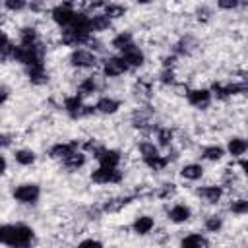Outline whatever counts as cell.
Here are the masks:
<instances>
[{"label":"cell","instance_id":"cell-1","mask_svg":"<svg viewBox=\"0 0 248 248\" xmlns=\"http://www.w3.org/2000/svg\"><path fill=\"white\" fill-rule=\"evenodd\" d=\"M35 231L27 223H6L0 225V242L6 246H29Z\"/></svg>","mask_w":248,"mask_h":248},{"label":"cell","instance_id":"cell-2","mask_svg":"<svg viewBox=\"0 0 248 248\" xmlns=\"http://www.w3.org/2000/svg\"><path fill=\"white\" fill-rule=\"evenodd\" d=\"M66 62L72 70H97L99 68V56L89 48H72Z\"/></svg>","mask_w":248,"mask_h":248},{"label":"cell","instance_id":"cell-3","mask_svg":"<svg viewBox=\"0 0 248 248\" xmlns=\"http://www.w3.org/2000/svg\"><path fill=\"white\" fill-rule=\"evenodd\" d=\"M124 170H120L118 167H97L89 172V180L93 184H101V186H118L124 182Z\"/></svg>","mask_w":248,"mask_h":248},{"label":"cell","instance_id":"cell-4","mask_svg":"<svg viewBox=\"0 0 248 248\" xmlns=\"http://www.w3.org/2000/svg\"><path fill=\"white\" fill-rule=\"evenodd\" d=\"M194 194L203 205H209V207H217L225 200V188L219 182H211V184L200 186V188L194 190Z\"/></svg>","mask_w":248,"mask_h":248},{"label":"cell","instance_id":"cell-5","mask_svg":"<svg viewBox=\"0 0 248 248\" xmlns=\"http://www.w3.org/2000/svg\"><path fill=\"white\" fill-rule=\"evenodd\" d=\"M12 198L23 205H35L41 198V186L37 182H21L12 190Z\"/></svg>","mask_w":248,"mask_h":248},{"label":"cell","instance_id":"cell-6","mask_svg":"<svg viewBox=\"0 0 248 248\" xmlns=\"http://www.w3.org/2000/svg\"><path fill=\"white\" fill-rule=\"evenodd\" d=\"M48 14H50V21H52L56 27L64 29V27H70V25L74 23V19H76V16H78V10H74L68 2H60V4L52 6Z\"/></svg>","mask_w":248,"mask_h":248},{"label":"cell","instance_id":"cell-7","mask_svg":"<svg viewBox=\"0 0 248 248\" xmlns=\"http://www.w3.org/2000/svg\"><path fill=\"white\" fill-rule=\"evenodd\" d=\"M99 70L107 79H118L130 68L126 66V62L120 56H105L103 60H99Z\"/></svg>","mask_w":248,"mask_h":248},{"label":"cell","instance_id":"cell-8","mask_svg":"<svg viewBox=\"0 0 248 248\" xmlns=\"http://www.w3.org/2000/svg\"><path fill=\"white\" fill-rule=\"evenodd\" d=\"M25 68V78L31 85L35 87H43V85H48L50 83V70L46 68V60L43 62H33L29 66H23Z\"/></svg>","mask_w":248,"mask_h":248},{"label":"cell","instance_id":"cell-9","mask_svg":"<svg viewBox=\"0 0 248 248\" xmlns=\"http://www.w3.org/2000/svg\"><path fill=\"white\" fill-rule=\"evenodd\" d=\"M184 99H186V103H188L190 107H194L196 110H202V112H203V110H207V108L211 107V103H213V97H211L209 89H207V87H203V85L190 87Z\"/></svg>","mask_w":248,"mask_h":248},{"label":"cell","instance_id":"cell-10","mask_svg":"<svg viewBox=\"0 0 248 248\" xmlns=\"http://www.w3.org/2000/svg\"><path fill=\"white\" fill-rule=\"evenodd\" d=\"M83 99L78 95V93H72V95H66L62 97V110L66 112V116L70 120H81L83 118Z\"/></svg>","mask_w":248,"mask_h":248},{"label":"cell","instance_id":"cell-11","mask_svg":"<svg viewBox=\"0 0 248 248\" xmlns=\"http://www.w3.org/2000/svg\"><path fill=\"white\" fill-rule=\"evenodd\" d=\"M91 157H95L101 167H120V163H122V159H124L120 149H116V147H107V145H101Z\"/></svg>","mask_w":248,"mask_h":248},{"label":"cell","instance_id":"cell-12","mask_svg":"<svg viewBox=\"0 0 248 248\" xmlns=\"http://www.w3.org/2000/svg\"><path fill=\"white\" fill-rule=\"evenodd\" d=\"M81 141L79 140H72V141H56L48 147V159L50 161H62L64 157H68L70 153H74L76 149H79Z\"/></svg>","mask_w":248,"mask_h":248},{"label":"cell","instance_id":"cell-13","mask_svg":"<svg viewBox=\"0 0 248 248\" xmlns=\"http://www.w3.org/2000/svg\"><path fill=\"white\" fill-rule=\"evenodd\" d=\"M122 107V99H116L112 95H103L95 103V112L101 116H114Z\"/></svg>","mask_w":248,"mask_h":248},{"label":"cell","instance_id":"cell-14","mask_svg":"<svg viewBox=\"0 0 248 248\" xmlns=\"http://www.w3.org/2000/svg\"><path fill=\"white\" fill-rule=\"evenodd\" d=\"M120 58L126 62L128 68H141V66H145V52L136 43H132L128 48H124L120 52Z\"/></svg>","mask_w":248,"mask_h":248},{"label":"cell","instance_id":"cell-15","mask_svg":"<svg viewBox=\"0 0 248 248\" xmlns=\"http://www.w3.org/2000/svg\"><path fill=\"white\" fill-rule=\"evenodd\" d=\"M246 149H248V141H246L244 134H234L232 132V136L227 140V147H225V151L231 155V159L242 157L246 153Z\"/></svg>","mask_w":248,"mask_h":248},{"label":"cell","instance_id":"cell-16","mask_svg":"<svg viewBox=\"0 0 248 248\" xmlns=\"http://www.w3.org/2000/svg\"><path fill=\"white\" fill-rule=\"evenodd\" d=\"M17 41H19L17 45H25V46L39 43L41 41V33L37 29V25L35 23H23V25H19L17 27Z\"/></svg>","mask_w":248,"mask_h":248},{"label":"cell","instance_id":"cell-17","mask_svg":"<svg viewBox=\"0 0 248 248\" xmlns=\"http://www.w3.org/2000/svg\"><path fill=\"white\" fill-rule=\"evenodd\" d=\"M167 219L174 225H182V223H188L192 219V209L190 205L186 203H174L172 207L167 209Z\"/></svg>","mask_w":248,"mask_h":248},{"label":"cell","instance_id":"cell-18","mask_svg":"<svg viewBox=\"0 0 248 248\" xmlns=\"http://www.w3.org/2000/svg\"><path fill=\"white\" fill-rule=\"evenodd\" d=\"M87 163V153H83L81 149H76L74 153H70L68 157H64L60 161V165L68 170V172H78L81 167H85Z\"/></svg>","mask_w":248,"mask_h":248},{"label":"cell","instance_id":"cell-19","mask_svg":"<svg viewBox=\"0 0 248 248\" xmlns=\"http://www.w3.org/2000/svg\"><path fill=\"white\" fill-rule=\"evenodd\" d=\"M130 229H132L134 234L145 236V234L153 232V229H155V219H153V215H138V217L132 221Z\"/></svg>","mask_w":248,"mask_h":248},{"label":"cell","instance_id":"cell-20","mask_svg":"<svg viewBox=\"0 0 248 248\" xmlns=\"http://www.w3.org/2000/svg\"><path fill=\"white\" fill-rule=\"evenodd\" d=\"M153 136H155L159 147H170V145H174L176 130H174L172 126H159V124H155Z\"/></svg>","mask_w":248,"mask_h":248},{"label":"cell","instance_id":"cell-21","mask_svg":"<svg viewBox=\"0 0 248 248\" xmlns=\"http://www.w3.org/2000/svg\"><path fill=\"white\" fill-rule=\"evenodd\" d=\"M178 174L186 182H198L200 178L205 176V167L202 163H186V165H182Z\"/></svg>","mask_w":248,"mask_h":248},{"label":"cell","instance_id":"cell-22","mask_svg":"<svg viewBox=\"0 0 248 248\" xmlns=\"http://www.w3.org/2000/svg\"><path fill=\"white\" fill-rule=\"evenodd\" d=\"M203 161H209V163H221L225 159V147L219 145V143H209V145H203L200 147V155Z\"/></svg>","mask_w":248,"mask_h":248},{"label":"cell","instance_id":"cell-23","mask_svg":"<svg viewBox=\"0 0 248 248\" xmlns=\"http://www.w3.org/2000/svg\"><path fill=\"white\" fill-rule=\"evenodd\" d=\"M176 194H178V184L172 182V180H165V182H161L159 186L153 188V198H157L161 202L172 200Z\"/></svg>","mask_w":248,"mask_h":248},{"label":"cell","instance_id":"cell-24","mask_svg":"<svg viewBox=\"0 0 248 248\" xmlns=\"http://www.w3.org/2000/svg\"><path fill=\"white\" fill-rule=\"evenodd\" d=\"M225 209H227L231 215L244 217V215L248 213V200H246V196H234V198H229Z\"/></svg>","mask_w":248,"mask_h":248},{"label":"cell","instance_id":"cell-25","mask_svg":"<svg viewBox=\"0 0 248 248\" xmlns=\"http://www.w3.org/2000/svg\"><path fill=\"white\" fill-rule=\"evenodd\" d=\"M14 161L19 167H33L37 163V151L31 147H17L14 151Z\"/></svg>","mask_w":248,"mask_h":248},{"label":"cell","instance_id":"cell-26","mask_svg":"<svg viewBox=\"0 0 248 248\" xmlns=\"http://www.w3.org/2000/svg\"><path fill=\"white\" fill-rule=\"evenodd\" d=\"M89 23H91V33H105V31H110L112 27V21L103 14V12H97V14H91L89 16Z\"/></svg>","mask_w":248,"mask_h":248},{"label":"cell","instance_id":"cell-27","mask_svg":"<svg viewBox=\"0 0 248 248\" xmlns=\"http://www.w3.org/2000/svg\"><path fill=\"white\" fill-rule=\"evenodd\" d=\"M225 227V217L221 213H209L205 215L203 219V229L209 232V234H219Z\"/></svg>","mask_w":248,"mask_h":248},{"label":"cell","instance_id":"cell-28","mask_svg":"<svg viewBox=\"0 0 248 248\" xmlns=\"http://www.w3.org/2000/svg\"><path fill=\"white\" fill-rule=\"evenodd\" d=\"M209 244H211L209 238L203 236L202 232H190L180 238V246H184V248H205Z\"/></svg>","mask_w":248,"mask_h":248},{"label":"cell","instance_id":"cell-29","mask_svg":"<svg viewBox=\"0 0 248 248\" xmlns=\"http://www.w3.org/2000/svg\"><path fill=\"white\" fill-rule=\"evenodd\" d=\"M213 17H215V14H213V10H211L207 4H198V6L194 8V12H192V19H194L196 23H200V25L211 23Z\"/></svg>","mask_w":248,"mask_h":248},{"label":"cell","instance_id":"cell-30","mask_svg":"<svg viewBox=\"0 0 248 248\" xmlns=\"http://www.w3.org/2000/svg\"><path fill=\"white\" fill-rule=\"evenodd\" d=\"M132 43H136L134 33H130V31H118V33L110 39V48H114V50L122 52V50H124V48H128Z\"/></svg>","mask_w":248,"mask_h":248},{"label":"cell","instance_id":"cell-31","mask_svg":"<svg viewBox=\"0 0 248 248\" xmlns=\"http://www.w3.org/2000/svg\"><path fill=\"white\" fill-rule=\"evenodd\" d=\"M101 12H103L110 21H114V19H122V17H126L128 8H126L124 4H120V2H107L105 8H103Z\"/></svg>","mask_w":248,"mask_h":248},{"label":"cell","instance_id":"cell-32","mask_svg":"<svg viewBox=\"0 0 248 248\" xmlns=\"http://www.w3.org/2000/svg\"><path fill=\"white\" fill-rule=\"evenodd\" d=\"M141 163L149 169V170H153V172H163V170H167V167H169V161H167V157L165 155H153V157H145V159H141Z\"/></svg>","mask_w":248,"mask_h":248},{"label":"cell","instance_id":"cell-33","mask_svg":"<svg viewBox=\"0 0 248 248\" xmlns=\"http://www.w3.org/2000/svg\"><path fill=\"white\" fill-rule=\"evenodd\" d=\"M157 79L163 87H172L178 81V72L174 68H161V72L157 74Z\"/></svg>","mask_w":248,"mask_h":248},{"label":"cell","instance_id":"cell-34","mask_svg":"<svg viewBox=\"0 0 248 248\" xmlns=\"http://www.w3.org/2000/svg\"><path fill=\"white\" fill-rule=\"evenodd\" d=\"M136 149H138V153H140V159L159 155V145H157L155 141H149V140H141V141H138Z\"/></svg>","mask_w":248,"mask_h":248},{"label":"cell","instance_id":"cell-35","mask_svg":"<svg viewBox=\"0 0 248 248\" xmlns=\"http://www.w3.org/2000/svg\"><path fill=\"white\" fill-rule=\"evenodd\" d=\"M215 4L223 12H236V10H240L244 14V10H246V0H215Z\"/></svg>","mask_w":248,"mask_h":248},{"label":"cell","instance_id":"cell-36","mask_svg":"<svg viewBox=\"0 0 248 248\" xmlns=\"http://www.w3.org/2000/svg\"><path fill=\"white\" fill-rule=\"evenodd\" d=\"M4 8L8 12L17 14V12H21V10L27 8V0H4Z\"/></svg>","mask_w":248,"mask_h":248},{"label":"cell","instance_id":"cell-37","mask_svg":"<svg viewBox=\"0 0 248 248\" xmlns=\"http://www.w3.org/2000/svg\"><path fill=\"white\" fill-rule=\"evenodd\" d=\"M17 136L14 134V132H0V149H6V147H12L17 140H16Z\"/></svg>","mask_w":248,"mask_h":248},{"label":"cell","instance_id":"cell-38","mask_svg":"<svg viewBox=\"0 0 248 248\" xmlns=\"http://www.w3.org/2000/svg\"><path fill=\"white\" fill-rule=\"evenodd\" d=\"M10 87L6 85V83H0V107H4L6 105V101L10 99Z\"/></svg>","mask_w":248,"mask_h":248},{"label":"cell","instance_id":"cell-39","mask_svg":"<svg viewBox=\"0 0 248 248\" xmlns=\"http://www.w3.org/2000/svg\"><path fill=\"white\" fill-rule=\"evenodd\" d=\"M10 45H12V41H10V35H8V33H6V31L0 27V50H2V48H8Z\"/></svg>","mask_w":248,"mask_h":248},{"label":"cell","instance_id":"cell-40","mask_svg":"<svg viewBox=\"0 0 248 248\" xmlns=\"http://www.w3.org/2000/svg\"><path fill=\"white\" fill-rule=\"evenodd\" d=\"M79 246H103V240H97V238H87V240H81L78 242Z\"/></svg>","mask_w":248,"mask_h":248},{"label":"cell","instance_id":"cell-41","mask_svg":"<svg viewBox=\"0 0 248 248\" xmlns=\"http://www.w3.org/2000/svg\"><path fill=\"white\" fill-rule=\"evenodd\" d=\"M6 169H8V161H6L4 155H0V176L6 172Z\"/></svg>","mask_w":248,"mask_h":248},{"label":"cell","instance_id":"cell-42","mask_svg":"<svg viewBox=\"0 0 248 248\" xmlns=\"http://www.w3.org/2000/svg\"><path fill=\"white\" fill-rule=\"evenodd\" d=\"M134 2H136L138 6H151L155 0H134Z\"/></svg>","mask_w":248,"mask_h":248},{"label":"cell","instance_id":"cell-43","mask_svg":"<svg viewBox=\"0 0 248 248\" xmlns=\"http://www.w3.org/2000/svg\"><path fill=\"white\" fill-rule=\"evenodd\" d=\"M170 2H172V4H180L182 0H170Z\"/></svg>","mask_w":248,"mask_h":248},{"label":"cell","instance_id":"cell-44","mask_svg":"<svg viewBox=\"0 0 248 248\" xmlns=\"http://www.w3.org/2000/svg\"><path fill=\"white\" fill-rule=\"evenodd\" d=\"M2 4H4V0H0V6H2Z\"/></svg>","mask_w":248,"mask_h":248}]
</instances>
